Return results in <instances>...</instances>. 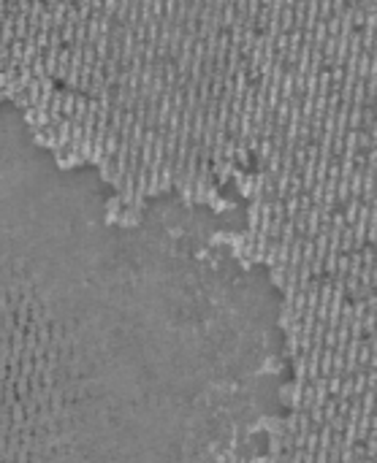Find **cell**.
Instances as JSON below:
<instances>
[{
  "label": "cell",
  "instance_id": "cell-11",
  "mask_svg": "<svg viewBox=\"0 0 377 463\" xmlns=\"http://www.w3.org/2000/svg\"><path fill=\"white\" fill-rule=\"evenodd\" d=\"M8 49H11V60H22V51H25V41H19V38H14Z\"/></svg>",
  "mask_w": 377,
  "mask_h": 463
},
{
  "label": "cell",
  "instance_id": "cell-8",
  "mask_svg": "<svg viewBox=\"0 0 377 463\" xmlns=\"http://www.w3.org/2000/svg\"><path fill=\"white\" fill-rule=\"evenodd\" d=\"M27 98H30L33 106H38V101H41V82H38V79H33V82L27 84Z\"/></svg>",
  "mask_w": 377,
  "mask_h": 463
},
{
  "label": "cell",
  "instance_id": "cell-4",
  "mask_svg": "<svg viewBox=\"0 0 377 463\" xmlns=\"http://www.w3.org/2000/svg\"><path fill=\"white\" fill-rule=\"evenodd\" d=\"M71 127H73V119H63L57 125V141H60V152H65L68 144H71Z\"/></svg>",
  "mask_w": 377,
  "mask_h": 463
},
{
  "label": "cell",
  "instance_id": "cell-2",
  "mask_svg": "<svg viewBox=\"0 0 377 463\" xmlns=\"http://www.w3.org/2000/svg\"><path fill=\"white\" fill-rule=\"evenodd\" d=\"M55 165L60 171H73L79 168V165H84V157L79 152H71V149H65L63 154H55Z\"/></svg>",
  "mask_w": 377,
  "mask_h": 463
},
{
  "label": "cell",
  "instance_id": "cell-7",
  "mask_svg": "<svg viewBox=\"0 0 377 463\" xmlns=\"http://www.w3.org/2000/svg\"><path fill=\"white\" fill-rule=\"evenodd\" d=\"M73 111H76V92H73V90H65V92H63V117L71 119Z\"/></svg>",
  "mask_w": 377,
  "mask_h": 463
},
{
  "label": "cell",
  "instance_id": "cell-9",
  "mask_svg": "<svg viewBox=\"0 0 377 463\" xmlns=\"http://www.w3.org/2000/svg\"><path fill=\"white\" fill-rule=\"evenodd\" d=\"M209 209H212L214 214H225V211H231V209H234V201H228V198H223V195H220V198L214 201V204L209 206Z\"/></svg>",
  "mask_w": 377,
  "mask_h": 463
},
{
  "label": "cell",
  "instance_id": "cell-3",
  "mask_svg": "<svg viewBox=\"0 0 377 463\" xmlns=\"http://www.w3.org/2000/svg\"><path fill=\"white\" fill-rule=\"evenodd\" d=\"M117 225L120 228H136V225H141V211L133 209V206H125L123 214H120V219H117Z\"/></svg>",
  "mask_w": 377,
  "mask_h": 463
},
{
  "label": "cell",
  "instance_id": "cell-12",
  "mask_svg": "<svg viewBox=\"0 0 377 463\" xmlns=\"http://www.w3.org/2000/svg\"><path fill=\"white\" fill-rule=\"evenodd\" d=\"M11 103H14L16 108H22V111H25V108H33V103H30V98H27V92H22V95H16V98H14V101H11Z\"/></svg>",
  "mask_w": 377,
  "mask_h": 463
},
{
  "label": "cell",
  "instance_id": "cell-1",
  "mask_svg": "<svg viewBox=\"0 0 377 463\" xmlns=\"http://www.w3.org/2000/svg\"><path fill=\"white\" fill-rule=\"evenodd\" d=\"M123 198H120V193H114L112 198L106 201V206H103V225H117L120 214H123Z\"/></svg>",
  "mask_w": 377,
  "mask_h": 463
},
{
  "label": "cell",
  "instance_id": "cell-5",
  "mask_svg": "<svg viewBox=\"0 0 377 463\" xmlns=\"http://www.w3.org/2000/svg\"><path fill=\"white\" fill-rule=\"evenodd\" d=\"M117 149H120V133L117 130H109L106 133V141H103V154L106 157H117Z\"/></svg>",
  "mask_w": 377,
  "mask_h": 463
},
{
  "label": "cell",
  "instance_id": "cell-10",
  "mask_svg": "<svg viewBox=\"0 0 377 463\" xmlns=\"http://www.w3.org/2000/svg\"><path fill=\"white\" fill-rule=\"evenodd\" d=\"M25 125L30 127V130H38V108H25Z\"/></svg>",
  "mask_w": 377,
  "mask_h": 463
},
{
  "label": "cell",
  "instance_id": "cell-6",
  "mask_svg": "<svg viewBox=\"0 0 377 463\" xmlns=\"http://www.w3.org/2000/svg\"><path fill=\"white\" fill-rule=\"evenodd\" d=\"M98 176H101V182L112 184V179H114V160L112 157H106V154H103V160L98 163Z\"/></svg>",
  "mask_w": 377,
  "mask_h": 463
}]
</instances>
